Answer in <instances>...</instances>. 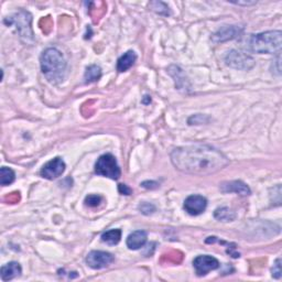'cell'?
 <instances>
[{
    "instance_id": "ba28073f",
    "label": "cell",
    "mask_w": 282,
    "mask_h": 282,
    "mask_svg": "<svg viewBox=\"0 0 282 282\" xmlns=\"http://www.w3.org/2000/svg\"><path fill=\"white\" fill-rule=\"evenodd\" d=\"M113 261H114L113 255L106 252H101V250L90 252L86 257L87 266L90 267L91 269H95V270H100V269L108 267Z\"/></svg>"
},
{
    "instance_id": "2e32d148",
    "label": "cell",
    "mask_w": 282,
    "mask_h": 282,
    "mask_svg": "<svg viewBox=\"0 0 282 282\" xmlns=\"http://www.w3.org/2000/svg\"><path fill=\"white\" fill-rule=\"evenodd\" d=\"M102 76V69L98 65H89L86 68L84 74V81L86 84L95 83L100 80Z\"/></svg>"
},
{
    "instance_id": "44dd1931",
    "label": "cell",
    "mask_w": 282,
    "mask_h": 282,
    "mask_svg": "<svg viewBox=\"0 0 282 282\" xmlns=\"http://www.w3.org/2000/svg\"><path fill=\"white\" fill-rule=\"evenodd\" d=\"M103 202V198L100 195H96V194H90L88 196L85 198V204L89 207H97L100 206L101 203Z\"/></svg>"
},
{
    "instance_id": "4fadbf2b",
    "label": "cell",
    "mask_w": 282,
    "mask_h": 282,
    "mask_svg": "<svg viewBox=\"0 0 282 282\" xmlns=\"http://www.w3.org/2000/svg\"><path fill=\"white\" fill-rule=\"evenodd\" d=\"M148 235L145 231H136L131 233L127 238V247L131 250H138L146 245Z\"/></svg>"
},
{
    "instance_id": "52a82bcc",
    "label": "cell",
    "mask_w": 282,
    "mask_h": 282,
    "mask_svg": "<svg viewBox=\"0 0 282 282\" xmlns=\"http://www.w3.org/2000/svg\"><path fill=\"white\" fill-rule=\"evenodd\" d=\"M220 261L208 255L198 256L193 260V267L199 277H203V275H206L209 271L216 270V269L220 268Z\"/></svg>"
},
{
    "instance_id": "7a4b0ae2",
    "label": "cell",
    "mask_w": 282,
    "mask_h": 282,
    "mask_svg": "<svg viewBox=\"0 0 282 282\" xmlns=\"http://www.w3.org/2000/svg\"><path fill=\"white\" fill-rule=\"evenodd\" d=\"M40 65L43 75L50 83L58 84L63 81L67 72V61L61 51L55 48L44 50L40 57Z\"/></svg>"
},
{
    "instance_id": "e0dca14e",
    "label": "cell",
    "mask_w": 282,
    "mask_h": 282,
    "mask_svg": "<svg viewBox=\"0 0 282 282\" xmlns=\"http://www.w3.org/2000/svg\"><path fill=\"white\" fill-rule=\"evenodd\" d=\"M214 217L220 222H233L236 218V214L234 211L228 207H220L214 212Z\"/></svg>"
},
{
    "instance_id": "8fae6325",
    "label": "cell",
    "mask_w": 282,
    "mask_h": 282,
    "mask_svg": "<svg viewBox=\"0 0 282 282\" xmlns=\"http://www.w3.org/2000/svg\"><path fill=\"white\" fill-rule=\"evenodd\" d=\"M241 34V27H238V25H225V27L221 28L212 36V41L214 43H221L228 40H234V39L240 37Z\"/></svg>"
},
{
    "instance_id": "9c48e42d",
    "label": "cell",
    "mask_w": 282,
    "mask_h": 282,
    "mask_svg": "<svg viewBox=\"0 0 282 282\" xmlns=\"http://www.w3.org/2000/svg\"><path fill=\"white\" fill-rule=\"evenodd\" d=\"M65 168H67L65 162L61 158L56 156V158L52 159L49 162L45 163L41 169L40 174L44 179L54 180L64 173Z\"/></svg>"
},
{
    "instance_id": "d4e9b609",
    "label": "cell",
    "mask_w": 282,
    "mask_h": 282,
    "mask_svg": "<svg viewBox=\"0 0 282 282\" xmlns=\"http://www.w3.org/2000/svg\"><path fill=\"white\" fill-rule=\"evenodd\" d=\"M141 185L143 187H146V189H156L159 186V184L156 182H150V181H145V182H142L141 183Z\"/></svg>"
},
{
    "instance_id": "cb8c5ba5",
    "label": "cell",
    "mask_w": 282,
    "mask_h": 282,
    "mask_svg": "<svg viewBox=\"0 0 282 282\" xmlns=\"http://www.w3.org/2000/svg\"><path fill=\"white\" fill-rule=\"evenodd\" d=\"M118 191H119V193L122 195H130L133 193V190H131L129 186H127L126 184L118 185Z\"/></svg>"
},
{
    "instance_id": "7402d4cb",
    "label": "cell",
    "mask_w": 282,
    "mask_h": 282,
    "mask_svg": "<svg viewBox=\"0 0 282 282\" xmlns=\"http://www.w3.org/2000/svg\"><path fill=\"white\" fill-rule=\"evenodd\" d=\"M139 209L142 214L150 215L155 212V206L153 204H150V203L145 202V203H141L139 205Z\"/></svg>"
},
{
    "instance_id": "3957f363",
    "label": "cell",
    "mask_w": 282,
    "mask_h": 282,
    "mask_svg": "<svg viewBox=\"0 0 282 282\" xmlns=\"http://www.w3.org/2000/svg\"><path fill=\"white\" fill-rule=\"evenodd\" d=\"M282 47V32L280 30L266 31L254 35L248 40V48L258 54L280 53Z\"/></svg>"
},
{
    "instance_id": "9a60e30c",
    "label": "cell",
    "mask_w": 282,
    "mask_h": 282,
    "mask_svg": "<svg viewBox=\"0 0 282 282\" xmlns=\"http://www.w3.org/2000/svg\"><path fill=\"white\" fill-rule=\"evenodd\" d=\"M137 60V54L134 51H127L126 53H123L119 58H118L117 62V71L120 72H126L128 71L133 65L135 64Z\"/></svg>"
},
{
    "instance_id": "8992f818",
    "label": "cell",
    "mask_w": 282,
    "mask_h": 282,
    "mask_svg": "<svg viewBox=\"0 0 282 282\" xmlns=\"http://www.w3.org/2000/svg\"><path fill=\"white\" fill-rule=\"evenodd\" d=\"M225 63L229 68L241 71L252 70L256 64L253 56L236 50H232L228 52L225 56Z\"/></svg>"
},
{
    "instance_id": "6da1fadb",
    "label": "cell",
    "mask_w": 282,
    "mask_h": 282,
    "mask_svg": "<svg viewBox=\"0 0 282 282\" xmlns=\"http://www.w3.org/2000/svg\"><path fill=\"white\" fill-rule=\"evenodd\" d=\"M170 158L176 170L193 175L213 174L229 165L224 153L206 145L178 147L172 150Z\"/></svg>"
},
{
    "instance_id": "ffe728a7",
    "label": "cell",
    "mask_w": 282,
    "mask_h": 282,
    "mask_svg": "<svg viewBox=\"0 0 282 282\" xmlns=\"http://www.w3.org/2000/svg\"><path fill=\"white\" fill-rule=\"evenodd\" d=\"M149 9L156 12V14L159 15H163V16L171 15V10H170L169 6L162 2H151L149 4Z\"/></svg>"
},
{
    "instance_id": "603a6c76",
    "label": "cell",
    "mask_w": 282,
    "mask_h": 282,
    "mask_svg": "<svg viewBox=\"0 0 282 282\" xmlns=\"http://www.w3.org/2000/svg\"><path fill=\"white\" fill-rule=\"evenodd\" d=\"M271 274H272V277L274 279H280L281 278V274H282V271H281V259L278 258L277 260H275L274 262V265L271 269Z\"/></svg>"
},
{
    "instance_id": "ac0fdd59",
    "label": "cell",
    "mask_w": 282,
    "mask_h": 282,
    "mask_svg": "<svg viewBox=\"0 0 282 282\" xmlns=\"http://www.w3.org/2000/svg\"><path fill=\"white\" fill-rule=\"evenodd\" d=\"M121 238V231L120 229H110V231L105 232L102 235V240L106 242L108 245H117L120 241Z\"/></svg>"
},
{
    "instance_id": "30bf717a",
    "label": "cell",
    "mask_w": 282,
    "mask_h": 282,
    "mask_svg": "<svg viewBox=\"0 0 282 282\" xmlns=\"http://www.w3.org/2000/svg\"><path fill=\"white\" fill-rule=\"evenodd\" d=\"M185 212L192 216H198L205 211L207 207V200L202 195H190L184 201Z\"/></svg>"
},
{
    "instance_id": "277c9868",
    "label": "cell",
    "mask_w": 282,
    "mask_h": 282,
    "mask_svg": "<svg viewBox=\"0 0 282 282\" xmlns=\"http://www.w3.org/2000/svg\"><path fill=\"white\" fill-rule=\"evenodd\" d=\"M31 21L32 17L28 11L20 10L5 19V23L8 25L15 24L18 34L20 35L21 38H24L25 41H34V32L31 29Z\"/></svg>"
},
{
    "instance_id": "d6986e66",
    "label": "cell",
    "mask_w": 282,
    "mask_h": 282,
    "mask_svg": "<svg viewBox=\"0 0 282 282\" xmlns=\"http://www.w3.org/2000/svg\"><path fill=\"white\" fill-rule=\"evenodd\" d=\"M16 179V174L14 172V170H11L10 168L3 167L0 169V183H2L3 186H7L11 184L12 182Z\"/></svg>"
},
{
    "instance_id": "5b68a950",
    "label": "cell",
    "mask_w": 282,
    "mask_h": 282,
    "mask_svg": "<svg viewBox=\"0 0 282 282\" xmlns=\"http://www.w3.org/2000/svg\"><path fill=\"white\" fill-rule=\"evenodd\" d=\"M95 172L98 175L106 176L111 180H118L120 178V168L115 156L110 153L101 155L95 165Z\"/></svg>"
},
{
    "instance_id": "5bb4252c",
    "label": "cell",
    "mask_w": 282,
    "mask_h": 282,
    "mask_svg": "<svg viewBox=\"0 0 282 282\" xmlns=\"http://www.w3.org/2000/svg\"><path fill=\"white\" fill-rule=\"evenodd\" d=\"M21 272H22L21 266L16 261L8 262L7 265L3 266L2 271H0V273H2V279L4 281H9V280L15 279V278L19 277V275L21 274Z\"/></svg>"
},
{
    "instance_id": "7c38bea8",
    "label": "cell",
    "mask_w": 282,
    "mask_h": 282,
    "mask_svg": "<svg viewBox=\"0 0 282 282\" xmlns=\"http://www.w3.org/2000/svg\"><path fill=\"white\" fill-rule=\"evenodd\" d=\"M221 191L224 193H236L242 196L250 195L252 191L246 183L241 181H227L221 184Z\"/></svg>"
}]
</instances>
